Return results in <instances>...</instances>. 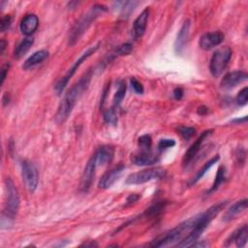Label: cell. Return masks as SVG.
Masks as SVG:
<instances>
[{
  "instance_id": "obj_1",
  "label": "cell",
  "mask_w": 248,
  "mask_h": 248,
  "mask_svg": "<svg viewBox=\"0 0 248 248\" xmlns=\"http://www.w3.org/2000/svg\"><path fill=\"white\" fill-rule=\"evenodd\" d=\"M92 76L93 70L88 69L83 76L64 94L54 116L55 121L58 124L64 123L69 118L77 102L88 88Z\"/></svg>"
},
{
  "instance_id": "obj_2",
  "label": "cell",
  "mask_w": 248,
  "mask_h": 248,
  "mask_svg": "<svg viewBox=\"0 0 248 248\" xmlns=\"http://www.w3.org/2000/svg\"><path fill=\"white\" fill-rule=\"evenodd\" d=\"M227 201L220 202L218 203H215L211 205L209 208H207L205 211L197 214L196 215V222L192 230L189 232V233L180 240L176 246L177 247H193L194 244L198 241L202 233L204 232V230L207 228V226L211 223V221L220 213L222 209L225 208L227 205Z\"/></svg>"
},
{
  "instance_id": "obj_3",
  "label": "cell",
  "mask_w": 248,
  "mask_h": 248,
  "mask_svg": "<svg viewBox=\"0 0 248 248\" xmlns=\"http://www.w3.org/2000/svg\"><path fill=\"white\" fill-rule=\"evenodd\" d=\"M107 11L108 8L103 4H95L91 6L90 9L84 13L71 28L68 35V45L70 46H75L87 31L90 25L95 21V19Z\"/></svg>"
},
{
  "instance_id": "obj_4",
  "label": "cell",
  "mask_w": 248,
  "mask_h": 248,
  "mask_svg": "<svg viewBox=\"0 0 248 248\" xmlns=\"http://www.w3.org/2000/svg\"><path fill=\"white\" fill-rule=\"evenodd\" d=\"M196 215L187 219L186 221L180 223L175 228L163 232L161 235L156 237L151 243L152 247H167L171 245H176L180 240H182L192 230L195 225Z\"/></svg>"
},
{
  "instance_id": "obj_5",
  "label": "cell",
  "mask_w": 248,
  "mask_h": 248,
  "mask_svg": "<svg viewBox=\"0 0 248 248\" xmlns=\"http://www.w3.org/2000/svg\"><path fill=\"white\" fill-rule=\"evenodd\" d=\"M6 188V202L4 208V217L8 220H13L19 208V195L17 189L10 177H7L5 180Z\"/></svg>"
},
{
  "instance_id": "obj_6",
  "label": "cell",
  "mask_w": 248,
  "mask_h": 248,
  "mask_svg": "<svg viewBox=\"0 0 248 248\" xmlns=\"http://www.w3.org/2000/svg\"><path fill=\"white\" fill-rule=\"evenodd\" d=\"M99 46H100V43H98L97 45H94V46H89L86 50H84V51L81 53V55L78 57V59H77L76 62L73 64V66L68 70V72L66 73V75H65L64 77H62V78L56 82V84L54 85V90H55V92H56L57 95H60V94L63 92V90H64L65 87L67 86L69 80H70V79L72 78V77L75 75V73H76L77 70L79 68V66H80L88 57H90L93 53H95V52L98 50Z\"/></svg>"
},
{
  "instance_id": "obj_7",
  "label": "cell",
  "mask_w": 248,
  "mask_h": 248,
  "mask_svg": "<svg viewBox=\"0 0 248 248\" xmlns=\"http://www.w3.org/2000/svg\"><path fill=\"white\" fill-rule=\"evenodd\" d=\"M232 51L228 46H221L213 52L209 64V70L213 77H219L223 73L232 57Z\"/></svg>"
},
{
  "instance_id": "obj_8",
  "label": "cell",
  "mask_w": 248,
  "mask_h": 248,
  "mask_svg": "<svg viewBox=\"0 0 248 248\" xmlns=\"http://www.w3.org/2000/svg\"><path fill=\"white\" fill-rule=\"evenodd\" d=\"M165 174H166V170L162 168H153V169L142 170L140 171L131 173L126 178V183L130 184V185H140V184L149 182L151 180L163 178L165 176Z\"/></svg>"
},
{
  "instance_id": "obj_9",
  "label": "cell",
  "mask_w": 248,
  "mask_h": 248,
  "mask_svg": "<svg viewBox=\"0 0 248 248\" xmlns=\"http://www.w3.org/2000/svg\"><path fill=\"white\" fill-rule=\"evenodd\" d=\"M22 179L26 189L33 193L36 191L39 184V173L35 165L27 160H24L21 164Z\"/></svg>"
},
{
  "instance_id": "obj_10",
  "label": "cell",
  "mask_w": 248,
  "mask_h": 248,
  "mask_svg": "<svg viewBox=\"0 0 248 248\" xmlns=\"http://www.w3.org/2000/svg\"><path fill=\"white\" fill-rule=\"evenodd\" d=\"M212 132H213V130H211V129L203 131L202 133V135L191 144V146L188 148V150L185 152V154H184V156L182 158V166H183V168H187L193 162V160L196 158V156L200 152L203 141L205 140V139L207 137H209L212 134Z\"/></svg>"
},
{
  "instance_id": "obj_11",
  "label": "cell",
  "mask_w": 248,
  "mask_h": 248,
  "mask_svg": "<svg viewBox=\"0 0 248 248\" xmlns=\"http://www.w3.org/2000/svg\"><path fill=\"white\" fill-rule=\"evenodd\" d=\"M97 167V162H96V156L95 154L90 157L88 162L85 165V168L83 170L81 179H80V185L79 188L82 192H87L94 180L95 176V170Z\"/></svg>"
},
{
  "instance_id": "obj_12",
  "label": "cell",
  "mask_w": 248,
  "mask_h": 248,
  "mask_svg": "<svg viewBox=\"0 0 248 248\" xmlns=\"http://www.w3.org/2000/svg\"><path fill=\"white\" fill-rule=\"evenodd\" d=\"M248 75L244 71H232L227 73L220 81V87L224 90L234 88L239 83L247 80Z\"/></svg>"
},
{
  "instance_id": "obj_13",
  "label": "cell",
  "mask_w": 248,
  "mask_h": 248,
  "mask_svg": "<svg viewBox=\"0 0 248 248\" xmlns=\"http://www.w3.org/2000/svg\"><path fill=\"white\" fill-rule=\"evenodd\" d=\"M224 34L221 31L207 32L201 36L199 46L203 50H210L211 48L219 46L224 41Z\"/></svg>"
},
{
  "instance_id": "obj_14",
  "label": "cell",
  "mask_w": 248,
  "mask_h": 248,
  "mask_svg": "<svg viewBox=\"0 0 248 248\" xmlns=\"http://www.w3.org/2000/svg\"><path fill=\"white\" fill-rule=\"evenodd\" d=\"M124 169H125V166L122 164H119L116 167L108 170L100 178L98 187L100 189H108L109 187H111L114 184V182H116L118 180V178L122 174Z\"/></svg>"
},
{
  "instance_id": "obj_15",
  "label": "cell",
  "mask_w": 248,
  "mask_h": 248,
  "mask_svg": "<svg viewBox=\"0 0 248 248\" xmlns=\"http://www.w3.org/2000/svg\"><path fill=\"white\" fill-rule=\"evenodd\" d=\"M132 163L136 166H151L159 162L160 157L159 155L152 152V150L149 151H143L140 150V153L132 155Z\"/></svg>"
},
{
  "instance_id": "obj_16",
  "label": "cell",
  "mask_w": 248,
  "mask_h": 248,
  "mask_svg": "<svg viewBox=\"0 0 248 248\" xmlns=\"http://www.w3.org/2000/svg\"><path fill=\"white\" fill-rule=\"evenodd\" d=\"M189 34H190V20L186 19L183 22L182 26L180 27L176 36V40L174 42V50L177 54H181L183 49L185 48V46L189 39Z\"/></svg>"
},
{
  "instance_id": "obj_17",
  "label": "cell",
  "mask_w": 248,
  "mask_h": 248,
  "mask_svg": "<svg viewBox=\"0 0 248 248\" xmlns=\"http://www.w3.org/2000/svg\"><path fill=\"white\" fill-rule=\"evenodd\" d=\"M39 26V18L35 14L26 15L20 21L19 29L25 36L32 35Z\"/></svg>"
},
{
  "instance_id": "obj_18",
  "label": "cell",
  "mask_w": 248,
  "mask_h": 248,
  "mask_svg": "<svg viewBox=\"0 0 248 248\" xmlns=\"http://www.w3.org/2000/svg\"><path fill=\"white\" fill-rule=\"evenodd\" d=\"M247 240H248V228H247V225L244 224L243 226H241L240 228L232 232L230 237H228L226 245H230L232 241H234L236 247L242 248L246 245Z\"/></svg>"
},
{
  "instance_id": "obj_19",
  "label": "cell",
  "mask_w": 248,
  "mask_h": 248,
  "mask_svg": "<svg viewBox=\"0 0 248 248\" xmlns=\"http://www.w3.org/2000/svg\"><path fill=\"white\" fill-rule=\"evenodd\" d=\"M148 17H149V9L146 8L135 19V21L133 23V34H134L135 38H140L144 34L146 25H147V21H148Z\"/></svg>"
},
{
  "instance_id": "obj_20",
  "label": "cell",
  "mask_w": 248,
  "mask_h": 248,
  "mask_svg": "<svg viewBox=\"0 0 248 248\" xmlns=\"http://www.w3.org/2000/svg\"><path fill=\"white\" fill-rule=\"evenodd\" d=\"M97 166L109 164L114 157V148L111 145H102L95 152Z\"/></svg>"
},
{
  "instance_id": "obj_21",
  "label": "cell",
  "mask_w": 248,
  "mask_h": 248,
  "mask_svg": "<svg viewBox=\"0 0 248 248\" xmlns=\"http://www.w3.org/2000/svg\"><path fill=\"white\" fill-rule=\"evenodd\" d=\"M246 208H247V199H243L235 202L225 212L223 216V221L225 222L232 221V219L236 218L239 214H241L243 211H245Z\"/></svg>"
},
{
  "instance_id": "obj_22",
  "label": "cell",
  "mask_w": 248,
  "mask_h": 248,
  "mask_svg": "<svg viewBox=\"0 0 248 248\" xmlns=\"http://www.w3.org/2000/svg\"><path fill=\"white\" fill-rule=\"evenodd\" d=\"M48 56V51L46 49H40L36 52H34L32 55H30L23 63L22 68L24 70H28L33 68L34 66L42 63L45 59H46Z\"/></svg>"
},
{
  "instance_id": "obj_23",
  "label": "cell",
  "mask_w": 248,
  "mask_h": 248,
  "mask_svg": "<svg viewBox=\"0 0 248 248\" xmlns=\"http://www.w3.org/2000/svg\"><path fill=\"white\" fill-rule=\"evenodd\" d=\"M133 51V45L130 43H124L118 46H116L109 54L108 56L106 58V65L108 63H110L111 61H113L115 58L119 57V56H125V55H129L131 52Z\"/></svg>"
},
{
  "instance_id": "obj_24",
  "label": "cell",
  "mask_w": 248,
  "mask_h": 248,
  "mask_svg": "<svg viewBox=\"0 0 248 248\" xmlns=\"http://www.w3.org/2000/svg\"><path fill=\"white\" fill-rule=\"evenodd\" d=\"M219 159H220V156H219V155H215V156L212 157L209 161H207V162L202 166V168H201V169L198 170V172L196 173V175L193 176V178L190 180V185L196 184V183L207 172V170H209L212 168V166H214L215 163H217V162L219 161Z\"/></svg>"
},
{
  "instance_id": "obj_25",
  "label": "cell",
  "mask_w": 248,
  "mask_h": 248,
  "mask_svg": "<svg viewBox=\"0 0 248 248\" xmlns=\"http://www.w3.org/2000/svg\"><path fill=\"white\" fill-rule=\"evenodd\" d=\"M33 43H34V40L32 37H26L22 41H20L19 44L15 48V51H14L15 58L22 57L30 49Z\"/></svg>"
},
{
  "instance_id": "obj_26",
  "label": "cell",
  "mask_w": 248,
  "mask_h": 248,
  "mask_svg": "<svg viewBox=\"0 0 248 248\" xmlns=\"http://www.w3.org/2000/svg\"><path fill=\"white\" fill-rule=\"evenodd\" d=\"M116 87H117V89H116V92H115V94L113 96V100H112V108L117 109L125 97L126 84L123 80L119 79L116 81Z\"/></svg>"
},
{
  "instance_id": "obj_27",
  "label": "cell",
  "mask_w": 248,
  "mask_h": 248,
  "mask_svg": "<svg viewBox=\"0 0 248 248\" xmlns=\"http://www.w3.org/2000/svg\"><path fill=\"white\" fill-rule=\"evenodd\" d=\"M225 180H226V168L224 166H220L217 170L213 184L210 187V189L207 191V194L209 195V194L215 192Z\"/></svg>"
},
{
  "instance_id": "obj_28",
  "label": "cell",
  "mask_w": 248,
  "mask_h": 248,
  "mask_svg": "<svg viewBox=\"0 0 248 248\" xmlns=\"http://www.w3.org/2000/svg\"><path fill=\"white\" fill-rule=\"evenodd\" d=\"M166 204H167V202L165 201H160V202L154 203L153 205H151L149 208L146 209L144 216L146 218H156L163 212V210L166 207Z\"/></svg>"
},
{
  "instance_id": "obj_29",
  "label": "cell",
  "mask_w": 248,
  "mask_h": 248,
  "mask_svg": "<svg viewBox=\"0 0 248 248\" xmlns=\"http://www.w3.org/2000/svg\"><path fill=\"white\" fill-rule=\"evenodd\" d=\"M103 117L104 120L108 123L115 125L117 122V116H116V108H113L112 107L108 109H103Z\"/></svg>"
},
{
  "instance_id": "obj_30",
  "label": "cell",
  "mask_w": 248,
  "mask_h": 248,
  "mask_svg": "<svg viewBox=\"0 0 248 248\" xmlns=\"http://www.w3.org/2000/svg\"><path fill=\"white\" fill-rule=\"evenodd\" d=\"M138 143L140 150L149 151L152 146V139L149 135H142L138 139Z\"/></svg>"
},
{
  "instance_id": "obj_31",
  "label": "cell",
  "mask_w": 248,
  "mask_h": 248,
  "mask_svg": "<svg viewBox=\"0 0 248 248\" xmlns=\"http://www.w3.org/2000/svg\"><path fill=\"white\" fill-rule=\"evenodd\" d=\"M178 134L184 139V140H190L194 135L196 134V129L194 127H188V126H180L177 129Z\"/></svg>"
},
{
  "instance_id": "obj_32",
  "label": "cell",
  "mask_w": 248,
  "mask_h": 248,
  "mask_svg": "<svg viewBox=\"0 0 248 248\" xmlns=\"http://www.w3.org/2000/svg\"><path fill=\"white\" fill-rule=\"evenodd\" d=\"M235 101L238 106H245L248 103V87H243L236 95Z\"/></svg>"
},
{
  "instance_id": "obj_33",
  "label": "cell",
  "mask_w": 248,
  "mask_h": 248,
  "mask_svg": "<svg viewBox=\"0 0 248 248\" xmlns=\"http://www.w3.org/2000/svg\"><path fill=\"white\" fill-rule=\"evenodd\" d=\"M121 7H120V11H121V15H124V16H128L133 10L135 9L137 2L134 1H126V2H121Z\"/></svg>"
},
{
  "instance_id": "obj_34",
  "label": "cell",
  "mask_w": 248,
  "mask_h": 248,
  "mask_svg": "<svg viewBox=\"0 0 248 248\" xmlns=\"http://www.w3.org/2000/svg\"><path fill=\"white\" fill-rule=\"evenodd\" d=\"M175 145V140L172 139H161L157 144L159 150H165Z\"/></svg>"
},
{
  "instance_id": "obj_35",
  "label": "cell",
  "mask_w": 248,
  "mask_h": 248,
  "mask_svg": "<svg viewBox=\"0 0 248 248\" xmlns=\"http://www.w3.org/2000/svg\"><path fill=\"white\" fill-rule=\"evenodd\" d=\"M11 24H12L11 16H9V15L4 16L1 18V21H0V30H1V32H6L7 30H9V28L11 27Z\"/></svg>"
},
{
  "instance_id": "obj_36",
  "label": "cell",
  "mask_w": 248,
  "mask_h": 248,
  "mask_svg": "<svg viewBox=\"0 0 248 248\" xmlns=\"http://www.w3.org/2000/svg\"><path fill=\"white\" fill-rule=\"evenodd\" d=\"M130 82H131V86H132L135 93H137V94H142L143 93V86H142L141 82H140L136 78H132L130 79Z\"/></svg>"
},
{
  "instance_id": "obj_37",
  "label": "cell",
  "mask_w": 248,
  "mask_h": 248,
  "mask_svg": "<svg viewBox=\"0 0 248 248\" xmlns=\"http://www.w3.org/2000/svg\"><path fill=\"white\" fill-rule=\"evenodd\" d=\"M9 68H10V64H5L2 66L1 68V85L4 83L5 79H6V77H7V74H8V71H9Z\"/></svg>"
},
{
  "instance_id": "obj_38",
  "label": "cell",
  "mask_w": 248,
  "mask_h": 248,
  "mask_svg": "<svg viewBox=\"0 0 248 248\" xmlns=\"http://www.w3.org/2000/svg\"><path fill=\"white\" fill-rule=\"evenodd\" d=\"M140 198V195L138 194H131L127 197L126 199V204H132V203H135L136 202H138V200Z\"/></svg>"
},
{
  "instance_id": "obj_39",
  "label": "cell",
  "mask_w": 248,
  "mask_h": 248,
  "mask_svg": "<svg viewBox=\"0 0 248 248\" xmlns=\"http://www.w3.org/2000/svg\"><path fill=\"white\" fill-rule=\"evenodd\" d=\"M184 95V92H183V89L180 88V87H176L174 90H173V97L175 100H181L182 97Z\"/></svg>"
},
{
  "instance_id": "obj_40",
  "label": "cell",
  "mask_w": 248,
  "mask_h": 248,
  "mask_svg": "<svg viewBox=\"0 0 248 248\" xmlns=\"http://www.w3.org/2000/svg\"><path fill=\"white\" fill-rule=\"evenodd\" d=\"M197 111H198V114H200V115H205L208 112V108L205 106H201L198 108Z\"/></svg>"
},
{
  "instance_id": "obj_41",
  "label": "cell",
  "mask_w": 248,
  "mask_h": 248,
  "mask_svg": "<svg viewBox=\"0 0 248 248\" xmlns=\"http://www.w3.org/2000/svg\"><path fill=\"white\" fill-rule=\"evenodd\" d=\"M6 45H7V43H6V41L5 40H1V42H0V53L2 54L3 52H4V50H5V47H6Z\"/></svg>"
},
{
  "instance_id": "obj_42",
  "label": "cell",
  "mask_w": 248,
  "mask_h": 248,
  "mask_svg": "<svg viewBox=\"0 0 248 248\" xmlns=\"http://www.w3.org/2000/svg\"><path fill=\"white\" fill-rule=\"evenodd\" d=\"M9 103V97H8V94H4L3 96V105H7Z\"/></svg>"
}]
</instances>
